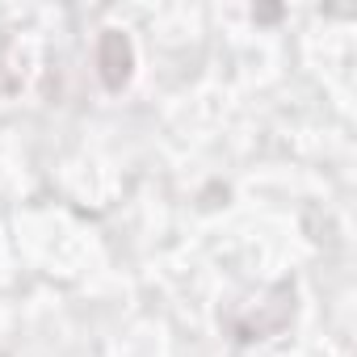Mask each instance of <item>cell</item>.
I'll use <instances>...</instances> for the list:
<instances>
[{
    "mask_svg": "<svg viewBox=\"0 0 357 357\" xmlns=\"http://www.w3.org/2000/svg\"><path fill=\"white\" fill-rule=\"evenodd\" d=\"M97 63H101V80L109 84V89H122L126 80H130V43L122 38V34H105L101 38V55H97Z\"/></svg>",
    "mask_w": 357,
    "mask_h": 357,
    "instance_id": "obj_1",
    "label": "cell"
}]
</instances>
